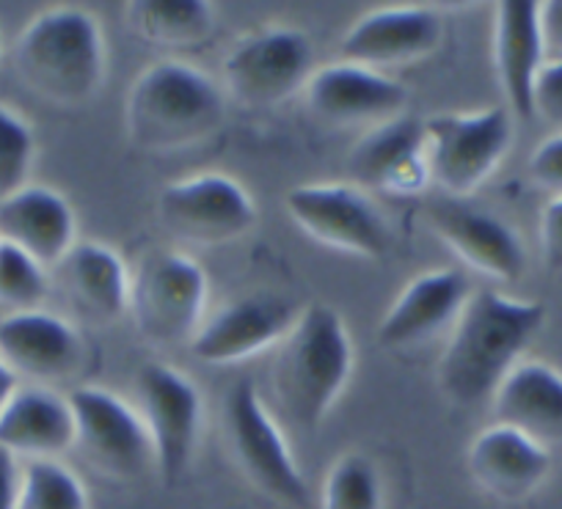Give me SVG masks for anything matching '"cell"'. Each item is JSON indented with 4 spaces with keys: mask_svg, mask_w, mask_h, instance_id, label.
I'll return each mask as SVG.
<instances>
[{
    "mask_svg": "<svg viewBox=\"0 0 562 509\" xmlns=\"http://www.w3.org/2000/svg\"><path fill=\"white\" fill-rule=\"evenodd\" d=\"M428 220L436 235L477 273L502 284H516L527 270L521 240L513 226L496 215L461 202H439L430 207Z\"/></svg>",
    "mask_w": 562,
    "mask_h": 509,
    "instance_id": "cell-16",
    "label": "cell"
},
{
    "mask_svg": "<svg viewBox=\"0 0 562 509\" xmlns=\"http://www.w3.org/2000/svg\"><path fill=\"white\" fill-rule=\"evenodd\" d=\"M513 140L505 108L439 113L425 122V162L430 182L452 199L472 196L496 171Z\"/></svg>",
    "mask_w": 562,
    "mask_h": 509,
    "instance_id": "cell-6",
    "label": "cell"
},
{
    "mask_svg": "<svg viewBox=\"0 0 562 509\" xmlns=\"http://www.w3.org/2000/svg\"><path fill=\"white\" fill-rule=\"evenodd\" d=\"M0 359L7 361L14 375L58 381L78 370L83 344L67 319L31 308L0 319Z\"/></svg>",
    "mask_w": 562,
    "mask_h": 509,
    "instance_id": "cell-20",
    "label": "cell"
},
{
    "mask_svg": "<svg viewBox=\"0 0 562 509\" xmlns=\"http://www.w3.org/2000/svg\"><path fill=\"white\" fill-rule=\"evenodd\" d=\"M0 240L23 248L42 268L61 264L75 246L72 207L53 188H20L0 202Z\"/></svg>",
    "mask_w": 562,
    "mask_h": 509,
    "instance_id": "cell-22",
    "label": "cell"
},
{
    "mask_svg": "<svg viewBox=\"0 0 562 509\" xmlns=\"http://www.w3.org/2000/svg\"><path fill=\"white\" fill-rule=\"evenodd\" d=\"M45 295V268L23 248L0 240V306H9L12 312H31L40 308Z\"/></svg>",
    "mask_w": 562,
    "mask_h": 509,
    "instance_id": "cell-29",
    "label": "cell"
},
{
    "mask_svg": "<svg viewBox=\"0 0 562 509\" xmlns=\"http://www.w3.org/2000/svg\"><path fill=\"white\" fill-rule=\"evenodd\" d=\"M323 509H383V485L375 463L364 454H345L328 471Z\"/></svg>",
    "mask_w": 562,
    "mask_h": 509,
    "instance_id": "cell-28",
    "label": "cell"
},
{
    "mask_svg": "<svg viewBox=\"0 0 562 509\" xmlns=\"http://www.w3.org/2000/svg\"><path fill=\"white\" fill-rule=\"evenodd\" d=\"M312 78V45L295 29H262L237 42L224 58V83L248 108H273L299 94Z\"/></svg>",
    "mask_w": 562,
    "mask_h": 509,
    "instance_id": "cell-11",
    "label": "cell"
},
{
    "mask_svg": "<svg viewBox=\"0 0 562 509\" xmlns=\"http://www.w3.org/2000/svg\"><path fill=\"white\" fill-rule=\"evenodd\" d=\"M160 224L193 246H226L248 235L257 220L251 196L224 174H199L175 182L158 199Z\"/></svg>",
    "mask_w": 562,
    "mask_h": 509,
    "instance_id": "cell-12",
    "label": "cell"
},
{
    "mask_svg": "<svg viewBox=\"0 0 562 509\" xmlns=\"http://www.w3.org/2000/svg\"><path fill=\"white\" fill-rule=\"evenodd\" d=\"M127 20L140 39L164 47H196L213 31V9L204 0H138Z\"/></svg>",
    "mask_w": 562,
    "mask_h": 509,
    "instance_id": "cell-26",
    "label": "cell"
},
{
    "mask_svg": "<svg viewBox=\"0 0 562 509\" xmlns=\"http://www.w3.org/2000/svg\"><path fill=\"white\" fill-rule=\"evenodd\" d=\"M295 312L284 297L248 295L218 308L196 336L191 350L199 361L213 366L240 364L281 342L295 325Z\"/></svg>",
    "mask_w": 562,
    "mask_h": 509,
    "instance_id": "cell-14",
    "label": "cell"
},
{
    "mask_svg": "<svg viewBox=\"0 0 562 509\" xmlns=\"http://www.w3.org/2000/svg\"><path fill=\"white\" fill-rule=\"evenodd\" d=\"M540 251L551 273H562V193H557L540 215Z\"/></svg>",
    "mask_w": 562,
    "mask_h": 509,
    "instance_id": "cell-33",
    "label": "cell"
},
{
    "mask_svg": "<svg viewBox=\"0 0 562 509\" xmlns=\"http://www.w3.org/2000/svg\"><path fill=\"white\" fill-rule=\"evenodd\" d=\"M353 370V344L337 308L312 303L281 339L273 394L293 427L317 432L345 392Z\"/></svg>",
    "mask_w": 562,
    "mask_h": 509,
    "instance_id": "cell-2",
    "label": "cell"
},
{
    "mask_svg": "<svg viewBox=\"0 0 562 509\" xmlns=\"http://www.w3.org/2000/svg\"><path fill=\"white\" fill-rule=\"evenodd\" d=\"M127 135L147 151L202 144L224 124L218 86L186 61H158L135 78L124 102Z\"/></svg>",
    "mask_w": 562,
    "mask_h": 509,
    "instance_id": "cell-4",
    "label": "cell"
},
{
    "mask_svg": "<svg viewBox=\"0 0 562 509\" xmlns=\"http://www.w3.org/2000/svg\"><path fill=\"white\" fill-rule=\"evenodd\" d=\"M36 140L29 124L0 105V202L29 185Z\"/></svg>",
    "mask_w": 562,
    "mask_h": 509,
    "instance_id": "cell-30",
    "label": "cell"
},
{
    "mask_svg": "<svg viewBox=\"0 0 562 509\" xmlns=\"http://www.w3.org/2000/svg\"><path fill=\"white\" fill-rule=\"evenodd\" d=\"M496 425L524 432L540 446L562 443V372L543 361H518L491 397Z\"/></svg>",
    "mask_w": 562,
    "mask_h": 509,
    "instance_id": "cell-23",
    "label": "cell"
},
{
    "mask_svg": "<svg viewBox=\"0 0 562 509\" xmlns=\"http://www.w3.org/2000/svg\"><path fill=\"white\" fill-rule=\"evenodd\" d=\"M207 306V275L182 251L155 248L130 275L127 312L149 344L169 348L193 339Z\"/></svg>",
    "mask_w": 562,
    "mask_h": 509,
    "instance_id": "cell-5",
    "label": "cell"
},
{
    "mask_svg": "<svg viewBox=\"0 0 562 509\" xmlns=\"http://www.w3.org/2000/svg\"><path fill=\"white\" fill-rule=\"evenodd\" d=\"M67 399L75 416V446L97 474L133 482L155 465L144 419L124 399L97 386L75 388Z\"/></svg>",
    "mask_w": 562,
    "mask_h": 509,
    "instance_id": "cell-8",
    "label": "cell"
},
{
    "mask_svg": "<svg viewBox=\"0 0 562 509\" xmlns=\"http://www.w3.org/2000/svg\"><path fill=\"white\" fill-rule=\"evenodd\" d=\"M23 83L53 105L89 102L105 78V42L100 23L80 9H50L31 20L14 45Z\"/></svg>",
    "mask_w": 562,
    "mask_h": 509,
    "instance_id": "cell-3",
    "label": "cell"
},
{
    "mask_svg": "<svg viewBox=\"0 0 562 509\" xmlns=\"http://www.w3.org/2000/svg\"><path fill=\"white\" fill-rule=\"evenodd\" d=\"M350 177L367 188L414 196L430 182L425 162V122L397 116L375 124L348 155Z\"/></svg>",
    "mask_w": 562,
    "mask_h": 509,
    "instance_id": "cell-15",
    "label": "cell"
},
{
    "mask_svg": "<svg viewBox=\"0 0 562 509\" xmlns=\"http://www.w3.org/2000/svg\"><path fill=\"white\" fill-rule=\"evenodd\" d=\"M543 319V303L516 301L496 290L469 295L441 355V392L463 408L494 397Z\"/></svg>",
    "mask_w": 562,
    "mask_h": 509,
    "instance_id": "cell-1",
    "label": "cell"
},
{
    "mask_svg": "<svg viewBox=\"0 0 562 509\" xmlns=\"http://www.w3.org/2000/svg\"><path fill=\"white\" fill-rule=\"evenodd\" d=\"M290 218L328 248L364 259L386 257L392 231L364 191L342 182L299 185L284 196Z\"/></svg>",
    "mask_w": 562,
    "mask_h": 509,
    "instance_id": "cell-10",
    "label": "cell"
},
{
    "mask_svg": "<svg viewBox=\"0 0 562 509\" xmlns=\"http://www.w3.org/2000/svg\"><path fill=\"white\" fill-rule=\"evenodd\" d=\"M494 64L507 105L518 118H535V80L546 64L540 3L502 0L494 14Z\"/></svg>",
    "mask_w": 562,
    "mask_h": 509,
    "instance_id": "cell-19",
    "label": "cell"
},
{
    "mask_svg": "<svg viewBox=\"0 0 562 509\" xmlns=\"http://www.w3.org/2000/svg\"><path fill=\"white\" fill-rule=\"evenodd\" d=\"M140 419L149 432L155 468L166 487L186 476L202 432V397L182 372L166 364H144L135 377Z\"/></svg>",
    "mask_w": 562,
    "mask_h": 509,
    "instance_id": "cell-9",
    "label": "cell"
},
{
    "mask_svg": "<svg viewBox=\"0 0 562 509\" xmlns=\"http://www.w3.org/2000/svg\"><path fill=\"white\" fill-rule=\"evenodd\" d=\"M18 392V375L7 366V361L0 359V408L7 405V399Z\"/></svg>",
    "mask_w": 562,
    "mask_h": 509,
    "instance_id": "cell-36",
    "label": "cell"
},
{
    "mask_svg": "<svg viewBox=\"0 0 562 509\" xmlns=\"http://www.w3.org/2000/svg\"><path fill=\"white\" fill-rule=\"evenodd\" d=\"M0 446L14 457L56 460V454L75 446L69 399L45 386H18L0 408Z\"/></svg>",
    "mask_w": 562,
    "mask_h": 509,
    "instance_id": "cell-24",
    "label": "cell"
},
{
    "mask_svg": "<svg viewBox=\"0 0 562 509\" xmlns=\"http://www.w3.org/2000/svg\"><path fill=\"white\" fill-rule=\"evenodd\" d=\"M441 20L439 14L422 7L378 9L364 14L339 42L345 61L359 67H400L419 61L439 47Z\"/></svg>",
    "mask_w": 562,
    "mask_h": 509,
    "instance_id": "cell-17",
    "label": "cell"
},
{
    "mask_svg": "<svg viewBox=\"0 0 562 509\" xmlns=\"http://www.w3.org/2000/svg\"><path fill=\"white\" fill-rule=\"evenodd\" d=\"M18 460L9 449L0 446V509H18L20 474H23Z\"/></svg>",
    "mask_w": 562,
    "mask_h": 509,
    "instance_id": "cell-34",
    "label": "cell"
},
{
    "mask_svg": "<svg viewBox=\"0 0 562 509\" xmlns=\"http://www.w3.org/2000/svg\"><path fill=\"white\" fill-rule=\"evenodd\" d=\"M469 281L461 270L441 268L411 281L378 325V342L386 350H405L456 323L469 301Z\"/></svg>",
    "mask_w": 562,
    "mask_h": 509,
    "instance_id": "cell-18",
    "label": "cell"
},
{
    "mask_svg": "<svg viewBox=\"0 0 562 509\" xmlns=\"http://www.w3.org/2000/svg\"><path fill=\"white\" fill-rule=\"evenodd\" d=\"M61 279L72 306L91 323H113L127 312L130 275L113 248L75 242L61 259Z\"/></svg>",
    "mask_w": 562,
    "mask_h": 509,
    "instance_id": "cell-25",
    "label": "cell"
},
{
    "mask_svg": "<svg viewBox=\"0 0 562 509\" xmlns=\"http://www.w3.org/2000/svg\"><path fill=\"white\" fill-rule=\"evenodd\" d=\"M18 509H89V496L58 460H29L20 474Z\"/></svg>",
    "mask_w": 562,
    "mask_h": 509,
    "instance_id": "cell-27",
    "label": "cell"
},
{
    "mask_svg": "<svg viewBox=\"0 0 562 509\" xmlns=\"http://www.w3.org/2000/svg\"><path fill=\"white\" fill-rule=\"evenodd\" d=\"M310 111L331 127H356V124L389 122L403 116L408 91L394 78L359 64H328L317 69L304 86Z\"/></svg>",
    "mask_w": 562,
    "mask_h": 509,
    "instance_id": "cell-13",
    "label": "cell"
},
{
    "mask_svg": "<svg viewBox=\"0 0 562 509\" xmlns=\"http://www.w3.org/2000/svg\"><path fill=\"white\" fill-rule=\"evenodd\" d=\"M540 31H543L546 53H557L562 58V0L540 3Z\"/></svg>",
    "mask_w": 562,
    "mask_h": 509,
    "instance_id": "cell-35",
    "label": "cell"
},
{
    "mask_svg": "<svg viewBox=\"0 0 562 509\" xmlns=\"http://www.w3.org/2000/svg\"><path fill=\"white\" fill-rule=\"evenodd\" d=\"M529 177L540 188L562 193V133L546 138L529 157Z\"/></svg>",
    "mask_w": 562,
    "mask_h": 509,
    "instance_id": "cell-32",
    "label": "cell"
},
{
    "mask_svg": "<svg viewBox=\"0 0 562 509\" xmlns=\"http://www.w3.org/2000/svg\"><path fill=\"white\" fill-rule=\"evenodd\" d=\"M224 427L235 463L254 487L288 507H306L310 490L279 425L251 381H240L224 399Z\"/></svg>",
    "mask_w": 562,
    "mask_h": 509,
    "instance_id": "cell-7",
    "label": "cell"
},
{
    "mask_svg": "<svg viewBox=\"0 0 562 509\" xmlns=\"http://www.w3.org/2000/svg\"><path fill=\"white\" fill-rule=\"evenodd\" d=\"M551 471L549 449L524 432L491 425L469 446V474L474 485L499 501H524Z\"/></svg>",
    "mask_w": 562,
    "mask_h": 509,
    "instance_id": "cell-21",
    "label": "cell"
},
{
    "mask_svg": "<svg viewBox=\"0 0 562 509\" xmlns=\"http://www.w3.org/2000/svg\"><path fill=\"white\" fill-rule=\"evenodd\" d=\"M535 116L562 124V58L546 61L535 80Z\"/></svg>",
    "mask_w": 562,
    "mask_h": 509,
    "instance_id": "cell-31",
    "label": "cell"
}]
</instances>
